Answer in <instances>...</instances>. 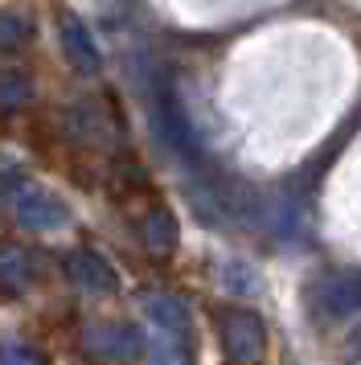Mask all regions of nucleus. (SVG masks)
I'll list each match as a JSON object with an SVG mask.
<instances>
[{"label":"nucleus","mask_w":361,"mask_h":365,"mask_svg":"<svg viewBox=\"0 0 361 365\" xmlns=\"http://www.w3.org/2000/svg\"><path fill=\"white\" fill-rule=\"evenodd\" d=\"M312 304H316V312L332 316V320L361 312V271H345V275H328V279L312 283Z\"/></svg>","instance_id":"obj_6"},{"label":"nucleus","mask_w":361,"mask_h":365,"mask_svg":"<svg viewBox=\"0 0 361 365\" xmlns=\"http://www.w3.org/2000/svg\"><path fill=\"white\" fill-rule=\"evenodd\" d=\"M66 275L78 283L86 296H115L119 292V275H115V267L91 247H78L66 255Z\"/></svg>","instance_id":"obj_5"},{"label":"nucleus","mask_w":361,"mask_h":365,"mask_svg":"<svg viewBox=\"0 0 361 365\" xmlns=\"http://www.w3.org/2000/svg\"><path fill=\"white\" fill-rule=\"evenodd\" d=\"M144 332L136 324H123V320H98L82 332V353L95 357V361L107 365H131L144 357Z\"/></svg>","instance_id":"obj_1"},{"label":"nucleus","mask_w":361,"mask_h":365,"mask_svg":"<svg viewBox=\"0 0 361 365\" xmlns=\"http://www.w3.org/2000/svg\"><path fill=\"white\" fill-rule=\"evenodd\" d=\"M218 341H222V353H226L230 361L250 365V361L263 357L267 332H263V320L255 312H246V308H226V312L218 316Z\"/></svg>","instance_id":"obj_3"},{"label":"nucleus","mask_w":361,"mask_h":365,"mask_svg":"<svg viewBox=\"0 0 361 365\" xmlns=\"http://www.w3.org/2000/svg\"><path fill=\"white\" fill-rule=\"evenodd\" d=\"M13 217L25 230H62L70 226V210L58 193H49L41 185L16 181L13 185Z\"/></svg>","instance_id":"obj_2"},{"label":"nucleus","mask_w":361,"mask_h":365,"mask_svg":"<svg viewBox=\"0 0 361 365\" xmlns=\"http://www.w3.org/2000/svg\"><path fill=\"white\" fill-rule=\"evenodd\" d=\"M29 37H33V21L29 17L0 9V53H16L21 46H29Z\"/></svg>","instance_id":"obj_11"},{"label":"nucleus","mask_w":361,"mask_h":365,"mask_svg":"<svg viewBox=\"0 0 361 365\" xmlns=\"http://www.w3.org/2000/svg\"><path fill=\"white\" fill-rule=\"evenodd\" d=\"M144 312L168 341H185V336H189V308H185V299L152 292V296L144 299Z\"/></svg>","instance_id":"obj_8"},{"label":"nucleus","mask_w":361,"mask_h":365,"mask_svg":"<svg viewBox=\"0 0 361 365\" xmlns=\"http://www.w3.org/2000/svg\"><path fill=\"white\" fill-rule=\"evenodd\" d=\"M33 95V78L25 70H0V107H21Z\"/></svg>","instance_id":"obj_12"},{"label":"nucleus","mask_w":361,"mask_h":365,"mask_svg":"<svg viewBox=\"0 0 361 365\" xmlns=\"http://www.w3.org/2000/svg\"><path fill=\"white\" fill-rule=\"evenodd\" d=\"M156 123H161L164 144L177 152L180 160H189V165L201 160V140H197V132H193V123H189V115H185L180 99L173 95V86H161V91H156Z\"/></svg>","instance_id":"obj_4"},{"label":"nucleus","mask_w":361,"mask_h":365,"mask_svg":"<svg viewBox=\"0 0 361 365\" xmlns=\"http://www.w3.org/2000/svg\"><path fill=\"white\" fill-rule=\"evenodd\" d=\"M156 365H185V353L180 349H156Z\"/></svg>","instance_id":"obj_14"},{"label":"nucleus","mask_w":361,"mask_h":365,"mask_svg":"<svg viewBox=\"0 0 361 365\" xmlns=\"http://www.w3.org/2000/svg\"><path fill=\"white\" fill-rule=\"evenodd\" d=\"M144 247L152 255H168L177 247V217L168 214L164 205H152L144 217Z\"/></svg>","instance_id":"obj_10"},{"label":"nucleus","mask_w":361,"mask_h":365,"mask_svg":"<svg viewBox=\"0 0 361 365\" xmlns=\"http://www.w3.org/2000/svg\"><path fill=\"white\" fill-rule=\"evenodd\" d=\"M33 283V267L29 255L16 247V242H0V292H25Z\"/></svg>","instance_id":"obj_9"},{"label":"nucleus","mask_w":361,"mask_h":365,"mask_svg":"<svg viewBox=\"0 0 361 365\" xmlns=\"http://www.w3.org/2000/svg\"><path fill=\"white\" fill-rule=\"evenodd\" d=\"M58 41H62V53L66 62L78 70V74H98L103 70V53H98L95 37H91V29H86V21H78L74 13H62V21H58Z\"/></svg>","instance_id":"obj_7"},{"label":"nucleus","mask_w":361,"mask_h":365,"mask_svg":"<svg viewBox=\"0 0 361 365\" xmlns=\"http://www.w3.org/2000/svg\"><path fill=\"white\" fill-rule=\"evenodd\" d=\"M0 365H46V357H41L33 345L9 341V345H0Z\"/></svg>","instance_id":"obj_13"}]
</instances>
